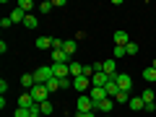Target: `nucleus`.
<instances>
[{
    "mask_svg": "<svg viewBox=\"0 0 156 117\" xmlns=\"http://www.w3.org/2000/svg\"><path fill=\"white\" fill-rule=\"evenodd\" d=\"M68 65H70V62H60V65H52V70H55V78H60V81H62V78H70V68H68Z\"/></svg>",
    "mask_w": 156,
    "mask_h": 117,
    "instance_id": "7",
    "label": "nucleus"
},
{
    "mask_svg": "<svg viewBox=\"0 0 156 117\" xmlns=\"http://www.w3.org/2000/svg\"><path fill=\"white\" fill-rule=\"evenodd\" d=\"M76 117H96L94 112H76Z\"/></svg>",
    "mask_w": 156,
    "mask_h": 117,
    "instance_id": "34",
    "label": "nucleus"
},
{
    "mask_svg": "<svg viewBox=\"0 0 156 117\" xmlns=\"http://www.w3.org/2000/svg\"><path fill=\"white\" fill-rule=\"evenodd\" d=\"M21 86H23L26 91H31L34 86H37V81H34V73H23V76H21Z\"/></svg>",
    "mask_w": 156,
    "mask_h": 117,
    "instance_id": "13",
    "label": "nucleus"
},
{
    "mask_svg": "<svg viewBox=\"0 0 156 117\" xmlns=\"http://www.w3.org/2000/svg\"><path fill=\"white\" fill-rule=\"evenodd\" d=\"M130 44V37H128V31H115V47H128Z\"/></svg>",
    "mask_w": 156,
    "mask_h": 117,
    "instance_id": "8",
    "label": "nucleus"
},
{
    "mask_svg": "<svg viewBox=\"0 0 156 117\" xmlns=\"http://www.w3.org/2000/svg\"><path fill=\"white\" fill-rule=\"evenodd\" d=\"M18 107H23V109H29V112H31L34 107H37V101H34V96L26 91V94H21V96H18Z\"/></svg>",
    "mask_w": 156,
    "mask_h": 117,
    "instance_id": "6",
    "label": "nucleus"
},
{
    "mask_svg": "<svg viewBox=\"0 0 156 117\" xmlns=\"http://www.w3.org/2000/svg\"><path fill=\"white\" fill-rule=\"evenodd\" d=\"M60 62H68V52L65 50H52V65H60Z\"/></svg>",
    "mask_w": 156,
    "mask_h": 117,
    "instance_id": "14",
    "label": "nucleus"
},
{
    "mask_svg": "<svg viewBox=\"0 0 156 117\" xmlns=\"http://www.w3.org/2000/svg\"><path fill=\"white\" fill-rule=\"evenodd\" d=\"M101 65H104V73H107L109 78H115V76H117V60H115V57H109V60H104Z\"/></svg>",
    "mask_w": 156,
    "mask_h": 117,
    "instance_id": "10",
    "label": "nucleus"
},
{
    "mask_svg": "<svg viewBox=\"0 0 156 117\" xmlns=\"http://www.w3.org/2000/svg\"><path fill=\"white\" fill-rule=\"evenodd\" d=\"M47 89L50 91H60V78H50V81H47Z\"/></svg>",
    "mask_w": 156,
    "mask_h": 117,
    "instance_id": "27",
    "label": "nucleus"
},
{
    "mask_svg": "<svg viewBox=\"0 0 156 117\" xmlns=\"http://www.w3.org/2000/svg\"><path fill=\"white\" fill-rule=\"evenodd\" d=\"M89 96L94 99V104H96V101H101V99H109V96H107V89H96V86H91Z\"/></svg>",
    "mask_w": 156,
    "mask_h": 117,
    "instance_id": "12",
    "label": "nucleus"
},
{
    "mask_svg": "<svg viewBox=\"0 0 156 117\" xmlns=\"http://www.w3.org/2000/svg\"><path fill=\"white\" fill-rule=\"evenodd\" d=\"M151 68H156V60H154V62H151Z\"/></svg>",
    "mask_w": 156,
    "mask_h": 117,
    "instance_id": "36",
    "label": "nucleus"
},
{
    "mask_svg": "<svg viewBox=\"0 0 156 117\" xmlns=\"http://www.w3.org/2000/svg\"><path fill=\"white\" fill-rule=\"evenodd\" d=\"M0 26H3V29H8V26H13V21H11V16H5V18H3V21H0Z\"/></svg>",
    "mask_w": 156,
    "mask_h": 117,
    "instance_id": "32",
    "label": "nucleus"
},
{
    "mask_svg": "<svg viewBox=\"0 0 156 117\" xmlns=\"http://www.w3.org/2000/svg\"><path fill=\"white\" fill-rule=\"evenodd\" d=\"M70 78H78V76H86V65H81V62H70Z\"/></svg>",
    "mask_w": 156,
    "mask_h": 117,
    "instance_id": "15",
    "label": "nucleus"
},
{
    "mask_svg": "<svg viewBox=\"0 0 156 117\" xmlns=\"http://www.w3.org/2000/svg\"><path fill=\"white\" fill-rule=\"evenodd\" d=\"M140 99H143V104H146V107L156 104V91H154V89H146L143 94H140Z\"/></svg>",
    "mask_w": 156,
    "mask_h": 117,
    "instance_id": "16",
    "label": "nucleus"
},
{
    "mask_svg": "<svg viewBox=\"0 0 156 117\" xmlns=\"http://www.w3.org/2000/svg\"><path fill=\"white\" fill-rule=\"evenodd\" d=\"M23 18H26V13H23L21 8H13L11 11V21L13 23H23Z\"/></svg>",
    "mask_w": 156,
    "mask_h": 117,
    "instance_id": "20",
    "label": "nucleus"
},
{
    "mask_svg": "<svg viewBox=\"0 0 156 117\" xmlns=\"http://www.w3.org/2000/svg\"><path fill=\"white\" fill-rule=\"evenodd\" d=\"M89 83H91L89 76H78V78H73V89H76V91H86V89H89Z\"/></svg>",
    "mask_w": 156,
    "mask_h": 117,
    "instance_id": "9",
    "label": "nucleus"
},
{
    "mask_svg": "<svg viewBox=\"0 0 156 117\" xmlns=\"http://www.w3.org/2000/svg\"><path fill=\"white\" fill-rule=\"evenodd\" d=\"M37 16H31V13H29V16L26 18H23V29H37Z\"/></svg>",
    "mask_w": 156,
    "mask_h": 117,
    "instance_id": "22",
    "label": "nucleus"
},
{
    "mask_svg": "<svg viewBox=\"0 0 156 117\" xmlns=\"http://www.w3.org/2000/svg\"><path fill=\"white\" fill-rule=\"evenodd\" d=\"M50 78H55V70H52V65H42L34 70V81L37 83H47Z\"/></svg>",
    "mask_w": 156,
    "mask_h": 117,
    "instance_id": "1",
    "label": "nucleus"
},
{
    "mask_svg": "<svg viewBox=\"0 0 156 117\" xmlns=\"http://www.w3.org/2000/svg\"><path fill=\"white\" fill-rule=\"evenodd\" d=\"M29 94L34 96V101H37V104H42V101H47V94H50V89H47V83H37L31 91H29Z\"/></svg>",
    "mask_w": 156,
    "mask_h": 117,
    "instance_id": "3",
    "label": "nucleus"
},
{
    "mask_svg": "<svg viewBox=\"0 0 156 117\" xmlns=\"http://www.w3.org/2000/svg\"><path fill=\"white\" fill-rule=\"evenodd\" d=\"M112 107H115V99H101V101H96V112H104V115H109Z\"/></svg>",
    "mask_w": 156,
    "mask_h": 117,
    "instance_id": "11",
    "label": "nucleus"
},
{
    "mask_svg": "<svg viewBox=\"0 0 156 117\" xmlns=\"http://www.w3.org/2000/svg\"><path fill=\"white\" fill-rule=\"evenodd\" d=\"M107 83H109V76H107L104 70H101V73H94V76H91V86H96V89H104Z\"/></svg>",
    "mask_w": 156,
    "mask_h": 117,
    "instance_id": "5",
    "label": "nucleus"
},
{
    "mask_svg": "<svg viewBox=\"0 0 156 117\" xmlns=\"http://www.w3.org/2000/svg\"><path fill=\"white\" fill-rule=\"evenodd\" d=\"M31 117H42V115H31Z\"/></svg>",
    "mask_w": 156,
    "mask_h": 117,
    "instance_id": "37",
    "label": "nucleus"
},
{
    "mask_svg": "<svg viewBox=\"0 0 156 117\" xmlns=\"http://www.w3.org/2000/svg\"><path fill=\"white\" fill-rule=\"evenodd\" d=\"M76 109H78V112H96V104H94V99H91L89 94H83V96H78Z\"/></svg>",
    "mask_w": 156,
    "mask_h": 117,
    "instance_id": "2",
    "label": "nucleus"
},
{
    "mask_svg": "<svg viewBox=\"0 0 156 117\" xmlns=\"http://www.w3.org/2000/svg\"><path fill=\"white\" fill-rule=\"evenodd\" d=\"M52 112H55V107H52V101H50V99L39 104V115H42V117H50Z\"/></svg>",
    "mask_w": 156,
    "mask_h": 117,
    "instance_id": "17",
    "label": "nucleus"
},
{
    "mask_svg": "<svg viewBox=\"0 0 156 117\" xmlns=\"http://www.w3.org/2000/svg\"><path fill=\"white\" fill-rule=\"evenodd\" d=\"M115 101H117V104H128V101H130V94H128V91H120V94L115 96Z\"/></svg>",
    "mask_w": 156,
    "mask_h": 117,
    "instance_id": "26",
    "label": "nucleus"
},
{
    "mask_svg": "<svg viewBox=\"0 0 156 117\" xmlns=\"http://www.w3.org/2000/svg\"><path fill=\"white\" fill-rule=\"evenodd\" d=\"M0 91H3V96H5V91H8V81H5V78L0 81Z\"/></svg>",
    "mask_w": 156,
    "mask_h": 117,
    "instance_id": "33",
    "label": "nucleus"
},
{
    "mask_svg": "<svg viewBox=\"0 0 156 117\" xmlns=\"http://www.w3.org/2000/svg\"><path fill=\"white\" fill-rule=\"evenodd\" d=\"M130 109H135V112H143V109H146L143 99H140V96H130Z\"/></svg>",
    "mask_w": 156,
    "mask_h": 117,
    "instance_id": "19",
    "label": "nucleus"
},
{
    "mask_svg": "<svg viewBox=\"0 0 156 117\" xmlns=\"http://www.w3.org/2000/svg\"><path fill=\"white\" fill-rule=\"evenodd\" d=\"M125 52H128V55H130V57H133V55H138V52H140V47H138V44H135V42H130V44H128V47H125Z\"/></svg>",
    "mask_w": 156,
    "mask_h": 117,
    "instance_id": "28",
    "label": "nucleus"
},
{
    "mask_svg": "<svg viewBox=\"0 0 156 117\" xmlns=\"http://www.w3.org/2000/svg\"><path fill=\"white\" fill-rule=\"evenodd\" d=\"M101 117H109V115H101Z\"/></svg>",
    "mask_w": 156,
    "mask_h": 117,
    "instance_id": "38",
    "label": "nucleus"
},
{
    "mask_svg": "<svg viewBox=\"0 0 156 117\" xmlns=\"http://www.w3.org/2000/svg\"><path fill=\"white\" fill-rule=\"evenodd\" d=\"M62 44H65L62 39H52V50H62Z\"/></svg>",
    "mask_w": 156,
    "mask_h": 117,
    "instance_id": "31",
    "label": "nucleus"
},
{
    "mask_svg": "<svg viewBox=\"0 0 156 117\" xmlns=\"http://www.w3.org/2000/svg\"><path fill=\"white\" fill-rule=\"evenodd\" d=\"M115 81H117V86H120V91H130L133 89V78H130L128 73H117Z\"/></svg>",
    "mask_w": 156,
    "mask_h": 117,
    "instance_id": "4",
    "label": "nucleus"
},
{
    "mask_svg": "<svg viewBox=\"0 0 156 117\" xmlns=\"http://www.w3.org/2000/svg\"><path fill=\"white\" fill-rule=\"evenodd\" d=\"M37 47H39V50H50V47H52V39L50 37H39L37 39Z\"/></svg>",
    "mask_w": 156,
    "mask_h": 117,
    "instance_id": "21",
    "label": "nucleus"
},
{
    "mask_svg": "<svg viewBox=\"0 0 156 117\" xmlns=\"http://www.w3.org/2000/svg\"><path fill=\"white\" fill-rule=\"evenodd\" d=\"M13 117H31V112H29V109H23V107H16Z\"/></svg>",
    "mask_w": 156,
    "mask_h": 117,
    "instance_id": "29",
    "label": "nucleus"
},
{
    "mask_svg": "<svg viewBox=\"0 0 156 117\" xmlns=\"http://www.w3.org/2000/svg\"><path fill=\"white\" fill-rule=\"evenodd\" d=\"M62 50L68 52V57H70V55H76V52H78V42H76V39H65V44H62Z\"/></svg>",
    "mask_w": 156,
    "mask_h": 117,
    "instance_id": "18",
    "label": "nucleus"
},
{
    "mask_svg": "<svg viewBox=\"0 0 156 117\" xmlns=\"http://www.w3.org/2000/svg\"><path fill=\"white\" fill-rule=\"evenodd\" d=\"M122 55H128V52H125V47H115V50H112V57H115V60H120Z\"/></svg>",
    "mask_w": 156,
    "mask_h": 117,
    "instance_id": "30",
    "label": "nucleus"
},
{
    "mask_svg": "<svg viewBox=\"0 0 156 117\" xmlns=\"http://www.w3.org/2000/svg\"><path fill=\"white\" fill-rule=\"evenodd\" d=\"M16 8H21V11L26 13V16H29V11L34 8V3H31V0H18V5H16Z\"/></svg>",
    "mask_w": 156,
    "mask_h": 117,
    "instance_id": "24",
    "label": "nucleus"
},
{
    "mask_svg": "<svg viewBox=\"0 0 156 117\" xmlns=\"http://www.w3.org/2000/svg\"><path fill=\"white\" fill-rule=\"evenodd\" d=\"M143 78H146V81H148V83H154V81H156V68H146V70H143Z\"/></svg>",
    "mask_w": 156,
    "mask_h": 117,
    "instance_id": "23",
    "label": "nucleus"
},
{
    "mask_svg": "<svg viewBox=\"0 0 156 117\" xmlns=\"http://www.w3.org/2000/svg\"><path fill=\"white\" fill-rule=\"evenodd\" d=\"M73 39H76V42H81V39H86V31H76V37H73Z\"/></svg>",
    "mask_w": 156,
    "mask_h": 117,
    "instance_id": "35",
    "label": "nucleus"
},
{
    "mask_svg": "<svg viewBox=\"0 0 156 117\" xmlns=\"http://www.w3.org/2000/svg\"><path fill=\"white\" fill-rule=\"evenodd\" d=\"M37 8H39V13H44V16H47V13H50L55 5H52V0H44V3H39Z\"/></svg>",
    "mask_w": 156,
    "mask_h": 117,
    "instance_id": "25",
    "label": "nucleus"
}]
</instances>
